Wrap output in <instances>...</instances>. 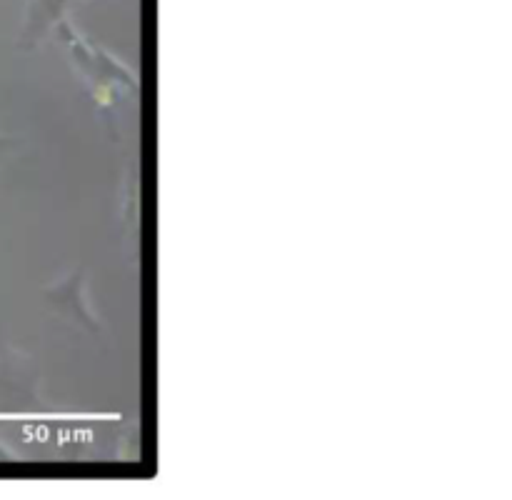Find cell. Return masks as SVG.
<instances>
[{
	"instance_id": "cell-6",
	"label": "cell",
	"mask_w": 512,
	"mask_h": 500,
	"mask_svg": "<svg viewBox=\"0 0 512 500\" xmlns=\"http://www.w3.org/2000/svg\"><path fill=\"white\" fill-rule=\"evenodd\" d=\"M0 460H10L8 450H5V448H3V445H0Z\"/></svg>"
},
{
	"instance_id": "cell-4",
	"label": "cell",
	"mask_w": 512,
	"mask_h": 500,
	"mask_svg": "<svg viewBox=\"0 0 512 500\" xmlns=\"http://www.w3.org/2000/svg\"><path fill=\"white\" fill-rule=\"evenodd\" d=\"M68 5L70 0H35V3H28L23 33H20L18 40L20 48L33 50L65 18V8Z\"/></svg>"
},
{
	"instance_id": "cell-3",
	"label": "cell",
	"mask_w": 512,
	"mask_h": 500,
	"mask_svg": "<svg viewBox=\"0 0 512 500\" xmlns=\"http://www.w3.org/2000/svg\"><path fill=\"white\" fill-rule=\"evenodd\" d=\"M85 280L83 270H73L70 275H65L63 280L53 283L50 288H45V300H48L50 308L55 313H60L63 318L73 320L80 328L90 330V333H100V320L93 313L88 303V295H85Z\"/></svg>"
},
{
	"instance_id": "cell-2",
	"label": "cell",
	"mask_w": 512,
	"mask_h": 500,
	"mask_svg": "<svg viewBox=\"0 0 512 500\" xmlns=\"http://www.w3.org/2000/svg\"><path fill=\"white\" fill-rule=\"evenodd\" d=\"M55 30H58V38L65 43L68 58L73 60V68L78 70L80 78L85 80V85H88L90 93H93L95 105H98L105 115H113L120 105L138 98L140 80L128 65H123L115 55H110L108 50L98 48V45L90 43L88 38H83V35L73 28L70 20L63 18L55 25Z\"/></svg>"
},
{
	"instance_id": "cell-1",
	"label": "cell",
	"mask_w": 512,
	"mask_h": 500,
	"mask_svg": "<svg viewBox=\"0 0 512 500\" xmlns=\"http://www.w3.org/2000/svg\"><path fill=\"white\" fill-rule=\"evenodd\" d=\"M130 435L120 415H0V445L38 460H113Z\"/></svg>"
},
{
	"instance_id": "cell-5",
	"label": "cell",
	"mask_w": 512,
	"mask_h": 500,
	"mask_svg": "<svg viewBox=\"0 0 512 500\" xmlns=\"http://www.w3.org/2000/svg\"><path fill=\"white\" fill-rule=\"evenodd\" d=\"M15 145H18V143H15V138H10V135L0 133V160H3L5 155H8L10 150L15 148Z\"/></svg>"
}]
</instances>
